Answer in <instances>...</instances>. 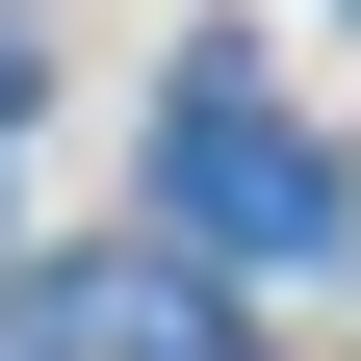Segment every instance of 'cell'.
<instances>
[{"instance_id": "cell-2", "label": "cell", "mask_w": 361, "mask_h": 361, "mask_svg": "<svg viewBox=\"0 0 361 361\" xmlns=\"http://www.w3.org/2000/svg\"><path fill=\"white\" fill-rule=\"evenodd\" d=\"M0 361H233V284L207 258H52V284H0Z\"/></svg>"}, {"instance_id": "cell-1", "label": "cell", "mask_w": 361, "mask_h": 361, "mask_svg": "<svg viewBox=\"0 0 361 361\" xmlns=\"http://www.w3.org/2000/svg\"><path fill=\"white\" fill-rule=\"evenodd\" d=\"M155 207H180V258H207V284H284V258L361 233V180L310 155L258 78H180V104H155Z\"/></svg>"}, {"instance_id": "cell-3", "label": "cell", "mask_w": 361, "mask_h": 361, "mask_svg": "<svg viewBox=\"0 0 361 361\" xmlns=\"http://www.w3.org/2000/svg\"><path fill=\"white\" fill-rule=\"evenodd\" d=\"M0 129H26V26H0Z\"/></svg>"}]
</instances>
